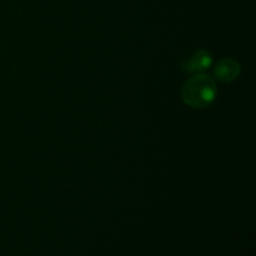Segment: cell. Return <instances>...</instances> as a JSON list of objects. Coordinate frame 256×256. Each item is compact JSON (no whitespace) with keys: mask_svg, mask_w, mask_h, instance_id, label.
Segmentation results:
<instances>
[{"mask_svg":"<svg viewBox=\"0 0 256 256\" xmlns=\"http://www.w3.org/2000/svg\"><path fill=\"white\" fill-rule=\"evenodd\" d=\"M212 56L208 52L205 50H200V52H195L192 56L189 59L185 60L182 64V69L188 72H202L204 70L209 69L212 65Z\"/></svg>","mask_w":256,"mask_h":256,"instance_id":"obj_2","label":"cell"},{"mask_svg":"<svg viewBox=\"0 0 256 256\" xmlns=\"http://www.w3.org/2000/svg\"><path fill=\"white\" fill-rule=\"evenodd\" d=\"M240 74V65L235 60L225 59L218 64L215 69V75L216 79L222 82H232L238 79Z\"/></svg>","mask_w":256,"mask_h":256,"instance_id":"obj_3","label":"cell"},{"mask_svg":"<svg viewBox=\"0 0 256 256\" xmlns=\"http://www.w3.org/2000/svg\"><path fill=\"white\" fill-rule=\"evenodd\" d=\"M216 85L214 80L204 74L190 78L182 89V99L185 104L194 109L208 108L216 98Z\"/></svg>","mask_w":256,"mask_h":256,"instance_id":"obj_1","label":"cell"}]
</instances>
